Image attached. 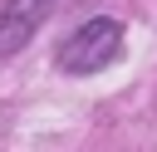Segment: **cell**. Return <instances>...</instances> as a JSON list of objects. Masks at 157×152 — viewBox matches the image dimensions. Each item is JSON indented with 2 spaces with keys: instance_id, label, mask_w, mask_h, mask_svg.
<instances>
[{
  "instance_id": "6da1fadb",
  "label": "cell",
  "mask_w": 157,
  "mask_h": 152,
  "mask_svg": "<svg viewBox=\"0 0 157 152\" xmlns=\"http://www.w3.org/2000/svg\"><path fill=\"white\" fill-rule=\"evenodd\" d=\"M118 49H123V25L113 15H93L59 44V69L64 74H98L103 64L118 59Z\"/></svg>"
},
{
  "instance_id": "7a4b0ae2",
  "label": "cell",
  "mask_w": 157,
  "mask_h": 152,
  "mask_svg": "<svg viewBox=\"0 0 157 152\" xmlns=\"http://www.w3.org/2000/svg\"><path fill=\"white\" fill-rule=\"evenodd\" d=\"M54 5H59V0H5V10H0V54H5V59L20 54V49L34 39V29L49 20Z\"/></svg>"
}]
</instances>
